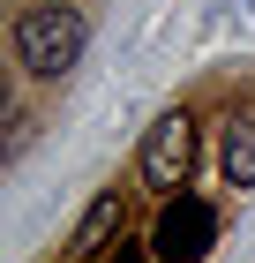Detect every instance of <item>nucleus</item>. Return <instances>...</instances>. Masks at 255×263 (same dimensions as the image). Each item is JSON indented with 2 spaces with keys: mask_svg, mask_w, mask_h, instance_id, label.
Returning a JSON list of instances; mask_svg holds the SVG:
<instances>
[{
  "mask_svg": "<svg viewBox=\"0 0 255 263\" xmlns=\"http://www.w3.org/2000/svg\"><path fill=\"white\" fill-rule=\"evenodd\" d=\"M188 165H195V121L188 113H165L150 128V143H143V181L165 188V196H180L188 188Z\"/></svg>",
  "mask_w": 255,
  "mask_h": 263,
  "instance_id": "3",
  "label": "nucleus"
},
{
  "mask_svg": "<svg viewBox=\"0 0 255 263\" xmlns=\"http://www.w3.org/2000/svg\"><path fill=\"white\" fill-rule=\"evenodd\" d=\"M83 45H90V23H83V8H68V0L23 8V23H15V61H23V76H38V83L68 76V68L83 61Z\"/></svg>",
  "mask_w": 255,
  "mask_h": 263,
  "instance_id": "1",
  "label": "nucleus"
},
{
  "mask_svg": "<svg viewBox=\"0 0 255 263\" xmlns=\"http://www.w3.org/2000/svg\"><path fill=\"white\" fill-rule=\"evenodd\" d=\"M218 165H225V188H255V128H225V151H218Z\"/></svg>",
  "mask_w": 255,
  "mask_h": 263,
  "instance_id": "5",
  "label": "nucleus"
},
{
  "mask_svg": "<svg viewBox=\"0 0 255 263\" xmlns=\"http://www.w3.org/2000/svg\"><path fill=\"white\" fill-rule=\"evenodd\" d=\"M218 248V211L203 196H165V218H158V233H150V256L158 263H203Z\"/></svg>",
  "mask_w": 255,
  "mask_h": 263,
  "instance_id": "2",
  "label": "nucleus"
},
{
  "mask_svg": "<svg viewBox=\"0 0 255 263\" xmlns=\"http://www.w3.org/2000/svg\"><path fill=\"white\" fill-rule=\"evenodd\" d=\"M105 263H143V241H120V248H105Z\"/></svg>",
  "mask_w": 255,
  "mask_h": 263,
  "instance_id": "6",
  "label": "nucleus"
},
{
  "mask_svg": "<svg viewBox=\"0 0 255 263\" xmlns=\"http://www.w3.org/2000/svg\"><path fill=\"white\" fill-rule=\"evenodd\" d=\"M113 233H120V188H105V196L83 211V226H75V241H68V248H75V256H105Z\"/></svg>",
  "mask_w": 255,
  "mask_h": 263,
  "instance_id": "4",
  "label": "nucleus"
}]
</instances>
